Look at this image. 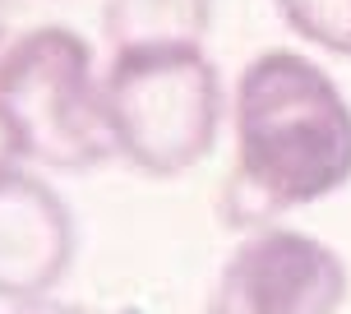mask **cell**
Returning a JSON list of instances; mask_svg holds the SVG:
<instances>
[{
	"mask_svg": "<svg viewBox=\"0 0 351 314\" xmlns=\"http://www.w3.org/2000/svg\"><path fill=\"white\" fill-rule=\"evenodd\" d=\"M231 125L236 167L217 199L231 231L273 227L351 180V106L310 56L282 47L254 56L236 79Z\"/></svg>",
	"mask_w": 351,
	"mask_h": 314,
	"instance_id": "cell-1",
	"label": "cell"
},
{
	"mask_svg": "<svg viewBox=\"0 0 351 314\" xmlns=\"http://www.w3.org/2000/svg\"><path fill=\"white\" fill-rule=\"evenodd\" d=\"M102 88L116 157L148 176L199 167L227 121L222 79L204 47L116 51Z\"/></svg>",
	"mask_w": 351,
	"mask_h": 314,
	"instance_id": "cell-2",
	"label": "cell"
},
{
	"mask_svg": "<svg viewBox=\"0 0 351 314\" xmlns=\"http://www.w3.org/2000/svg\"><path fill=\"white\" fill-rule=\"evenodd\" d=\"M0 111L19 130L28 162L51 171H88L116 157L106 88L93 51L74 28H28L0 65Z\"/></svg>",
	"mask_w": 351,
	"mask_h": 314,
	"instance_id": "cell-3",
	"label": "cell"
},
{
	"mask_svg": "<svg viewBox=\"0 0 351 314\" xmlns=\"http://www.w3.org/2000/svg\"><path fill=\"white\" fill-rule=\"evenodd\" d=\"M347 263L333 245L296 227H259L227 259L208 314H337Z\"/></svg>",
	"mask_w": 351,
	"mask_h": 314,
	"instance_id": "cell-4",
	"label": "cell"
},
{
	"mask_svg": "<svg viewBox=\"0 0 351 314\" xmlns=\"http://www.w3.org/2000/svg\"><path fill=\"white\" fill-rule=\"evenodd\" d=\"M74 263V213L28 171L0 180V300L33 305L60 287Z\"/></svg>",
	"mask_w": 351,
	"mask_h": 314,
	"instance_id": "cell-5",
	"label": "cell"
},
{
	"mask_svg": "<svg viewBox=\"0 0 351 314\" xmlns=\"http://www.w3.org/2000/svg\"><path fill=\"white\" fill-rule=\"evenodd\" d=\"M213 0H106L102 33L111 51H158V47H204Z\"/></svg>",
	"mask_w": 351,
	"mask_h": 314,
	"instance_id": "cell-6",
	"label": "cell"
},
{
	"mask_svg": "<svg viewBox=\"0 0 351 314\" xmlns=\"http://www.w3.org/2000/svg\"><path fill=\"white\" fill-rule=\"evenodd\" d=\"M278 14L310 47L351 60V0H278Z\"/></svg>",
	"mask_w": 351,
	"mask_h": 314,
	"instance_id": "cell-7",
	"label": "cell"
},
{
	"mask_svg": "<svg viewBox=\"0 0 351 314\" xmlns=\"http://www.w3.org/2000/svg\"><path fill=\"white\" fill-rule=\"evenodd\" d=\"M23 162H28V153H23V143H19V130L10 125V116L0 111V180H10L14 171H23Z\"/></svg>",
	"mask_w": 351,
	"mask_h": 314,
	"instance_id": "cell-8",
	"label": "cell"
},
{
	"mask_svg": "<svg viewBox=\"0 0 351 314\" xmlns=\"http://www.w3.org/2000/svg\"><path fill=\"white\" fill-rule=\"evenodd\" d=\"M19 0H0V65H5V56L19 47Z\"/></svg>",
	"mask_w": 351,
	"mask_h": 314,
	"instance_id": "cell-9",
	"label": "cell"
},
{
	"mask_svg": "<svg viewBox=\"0 0 351 314\" xmlns=\"http://www.w3.org/2000/svg\"><path fill=\"white\" fill-rule=\"evenodd\" d=\"M14 314H88L84 305H65V300H33V305H14Z\"/></svg>",
	"mask_w": 351,
	"mask_h": 314,
	"instance_id": "cell-10",
	"label": "cell"
}]
</instances>
